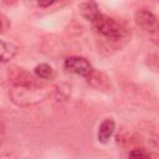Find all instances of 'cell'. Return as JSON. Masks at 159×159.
<instances>
[{
    "mask_svg": "<svg viewBox=\"0 0 159 159\" xmlns=\"http://www.w3.org/2000/svg\"><path fill=\"white\" fill-rule=\"evenodd\" d=\"M47 96V91L43 87H40L39 84L31 83V84H21V86H14L10 89V97L11 101L19 106H32L36 104Z\"/></svg>",
    "mask_w": 159,
    "mask_h": 159,
    "instance_id": "cell-1",
    "label": "cell"
},
{
    "mask_svg": "<svg viewBox=\"0 0 159 159\" xmlns=\"http://www.w3.org/2000/svg\"><path fill=\"white\" fill-rule=\"evenodd\" d=\"M91 24L97 30V32H99L102 36H104L112 41H118L127 35V29L124 27V25L122 22H119L116 19L109 17L102 12Z\"/></svg>",
    "mask_w": 159,
    "mask_h": 159,
    "instance_id": "cell-2",
    "label": "cell"
},
{
    "mask_svg": "<svg viewBox=\"0 0 159 159\" xmlns=\"http://www.w3.org/2000/svg\"><path fill=\"white\" fill-rule=\"evenodd\" d=\"M63 66L68 72L75 73L81 77H84V78H87L93 71V67L89 63V61L87 58L80 57V56H72V57L66 58Z\"/></svg>",
    "mask_w": 159,
    "mask_h": 159,
    "instance_id": "cell-3",
    "label": "cell"
},
{
    "mask_svg": "<svg viewBox=\"0 0 159 159\" xmlns=\"http://www.w3.org/2000/svg\"><path fill=\"white\" fill-rule=\"evenodd\" d=\"M134 20L138 26H140L143 30L149 32H155L158 29V19L157 16L147 10V9H138L134 14Z\"/></svg>",
    "mask_w": 159,
    "mask_h": 159,
    "instance_id": "cell-4",
    "label": "cell"
},
{
    "mask_svg": "<svg viewBox=\"0 0 159 159\" xmlns=\"http://www.w3.org/2000/svg\"><path fill=\"white\" fill-rule=\"evenodd\" d=\"M114 128H116V123L112 118H106L102 120V123L98 127L97 130V139L99 143L107 144L109 142V139L112 138L113 133H114Z\"/></svg>",
    "mask_w": 159,
    "mask_h": 159,
    "instance_id": "cell-5",
    "label": "cell"
},
{
    "mask_svg": "<svg viewBox=\"0 0 159 159\" xmlns=\"http://www.w3.org/2000/svg\"><path fill=\"white\" fill-rule=\"evenodd\" d=\"M78 10H80L81 15L84 19H87L88 21H91V22L101 14L99 7H98L97 2H94V1H84V2H81L78 5Z\"/></svg>",
    "mask_w": 159,
    "mask_h": 159,
    "instance_id": "cell-6",
    "label": "cell"
},
{
    "mask_svg": "<svg viewBox=\"0 0 159 159\" xmlns=\"http://www.w3.org/2000/svg\"><path fill=\"white\" fill-rule=\"evenodd\" d=\"M16 52H17V47L14 43L0 40V62L1 63L9 62L10 60H12Z\"/></svg>",
    "mask_w": 159,
    "mask_h": 159,
    "instance_id": "cell-7",
    "label": "cell"
},
{
    "mask_svg": "<svg viewBox=\"0 0 159 159\" xmlns=\"http://www.w3.org/2000/svg\"><path fill=\"white\" fill-rule=\"evenodd\" d=\"M34 72H35L37 78L47 80L53 75V68L47 63H40L34 68Z\"/></svg>",
    "mask_w": 159,
    "mask_h": 159,
    "instance_id": "cell-8",
    "label": "cell"
},
{
    "mask_svg": "<svg viewBox=\"0 0 159 159\" xmlns=\"http://www.w3.org/2000/svg\"><path fill=\"white\" fill-rule=\"evenodd\" d=\"M128 159H152L150 155L143 149H133L128 154Z\"/></svg>",
    "mask_w": 159,
    "mask_h": 159,
    "instance_id": "cell-9",
    "label": "cell"
},
{
    "mask_svg": "<svg viewBox=\"0 0 159 159\" xmlns=\"http://www.w3.org/2000/svg\"><path fill=\"white\" fill-rule=\"evenodd\" d=\"M10 27V21L9 19L0 11V32H5Z\"/></svg>",
    "mask_w": 159,
    "mask_h": 159,
    "instance_id": "cell-10",
    "label": "cell"
},
{
    "mask_svg": "<svg viewBox=\"0 0 159 159\" xmlns=\"http://www.w3.org/2000/svg\"><path fill=\"white\" fill-rule=\"evenodd\" d=\"M52 4H55V1H46V2H42V1H39L37 5L41 6V7H47V6H51Z\"/></svg>",
    "mask_w": 159,
    "mask_h": 159,
    "instance_id": "cell-11",
    "label": "cell"
}]
</instances>
